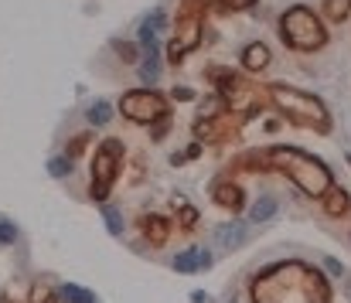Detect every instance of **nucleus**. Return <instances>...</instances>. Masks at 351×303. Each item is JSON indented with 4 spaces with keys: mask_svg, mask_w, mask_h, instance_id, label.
<instances>
[{
    "mask_svg": "<svg viewBox=\"0 0 351 303\" xmlns=\"http://www.w3.org/2000/svg\"><path fill=\"white\" fill-rule=\"evenodd\" d=\"M252 300L256 303H328L331 300V287L311 266L283 263L276 269H266L256 280Z\"/></svg>",
    "mask_w": 351,
    "mask_h": 303,
    "instance_id": "obj_1",
    "label": "nucleus"
},
{
    "mask_svg": "<svg viewBox=\"0 0 351 303\" xmlns=\"http://www.w3.org/2000/svg\"><path fill=\"white\" fill-rule=\"evenodd\" d=\"M266 160H269V167L273 171H283L304 195H311V198H321V195H328V188H331V171L317 160V157H311V154H304V150H293V147H276V150H269L266 154Z\"/></svg>",
    "mask_w": 351,
    "mask_h": 303,
    "instance_id": "obj_2",
    "label": "nucleus"
},
{
    "mask_svg": "<svg viewBox=\"0 0 351 303\" xmlns=\"http://www.w3.org/2000/svg\"><path fill=\"white\" fill-rule=\"evenodd\" d=\"M273 99L276 106L300 126H311L317 133H328L331 130V116L324 109V102L311 93H300V89H290V86H273Z\"/></svg>",
    "mask_w": 351,
    "mask_h": 303,
    "instance_id": "obj_3",
    "label": "nucleus"
},
{
    "mask_svg": "<svg viewBox=\"0 0 351 303\" xmlns=\"http://www.w3.org/2000/svg\"><path fill=\"white\" fill-rule=\"evenodd\" d=\"M280 34L290 48H300V51H317L328 45V31L311 7H290L280 21Z\"/></svg>",
    "mask_w": 351,
    "mask_h": 303,
    "instance_id": "obj_4",
    "label": "nucleus"
},
{
    "mask_svg": "<svg viewBox=\"0 0 351 303\" xmlns=\"http://www.w3.org/2000/svg\"><path fill=\"white\" fill-rule=\"evenodd\" d=\"M123 116L136 123H157L164 116V99L157 93H126L123 96Z\"/></svg>",
    "mask_w": 351,
    "mask_h": 303,
    "instance_id": "obj_5",
    "label": "nucleus"
},
{
    "mask_svg": "<svg viewBox=\"0 0 351 303\" xmlns=\"http://www.w3.org/2000/svg\"><path fill=\"white\" fill-rule=\"evenodd\" d=\"M119 150H123V147H119L117 140H106L103 150H99V157H96V167H93V174H96V188H93V195H96V198H103V195H106V184H113V178H117Z\"/></svg>",
    "mask_w": 351,
    "mask_h": 303,
    "instance_id": "obj_6",
    "label": "nucleus"
},
{
    "mask_svg": "<svg viewBox=\"0 0 351 303\" xmlns=\"http://www.w3.org/2000/svg\"><path fill=\"white\" fill-rule=\"evenodd\" d=\"M212 266V256L205 252V249H184L178 259H174V269L178 273H202V269H208Z\"/></svg>",
    "mask_w": 351,
    "mask_h": 303,
    "instance_id": "obj_7",
    "label": "nucleus"
},
{
    "mask_svg": "<svg viewBox=\"0 0 351 303\" xmlns=\"http://www.w3.org/2000/svg\"><path fill=\"white\" fill-rule=\"evenodd\" d=\"M215 242H219V252H232L235 245L245 242V225L242 221H229L215 232Z\"/></svg>",
    "mask_w": 351,
    "mask_h": 303,
    "instance_id": "obj_8",
    "label": "nucleus"
},
{
    "mask_svg": "<svg viewBox=\"0 0 351 303\" xmlns=\"http://www.w3.org/2000/svg\"><path fill=\"white\" fill-rule=\"evenodd\" d=\"M164 27V14H150L147 21H143V27H140V41H143V48L147 51H157V31Z\"/></svg>",
    "mask_w": 351,
    "mask_h": 303,
    "instance_id": "obj_9",
    "label": "nucleus"
},
{
    "mask_svg": "<svg viewBox=\"0 0 351 303\" xmlns=\"http://www.w3.org/2000/svg\"><path fill=\"white\" fill-rule=\"evenodd\" d=\"M242 62H245L249 72H263V69L269 65V48H266V45H249V48L242 51Z\"/></svg>",
    "mask_w": 351,
    "mask_h": 303,
    "instance_id": "obj_10",
    "label": "nucleus"
},
{
    "mask_svg": "<svg viewBox=\"0 0 351 303\" xmlns=\"http://www.w3.org/2000/svg\"><path fill=\"white\" fill-rule=\"evenodd\" d=\"M195 38H198V21L184 17V24H181V34H178V51H174V58H178L181 51L195 48Z\"/></svg>",
    "mask_w": 351,
    "mask_h": 303,
    "instance_id": "obj_11",
    "label": "nucleus"
},
{
    "mask_svg": "<svg viewBox=\"0 0 351 303\" xmlns=\"http://www.w3.org/2000/svg\"><path fill=\"white\" fill-rule=\"evenodd\" d=\"M324 208L331 211V215H345L348 211V195L341 191V188H328V195H324Z\"/></svg>",
    "mask_w": 351,
    "mask_h": 303,
    "instance_id": "obj_12",
    "label": "nucleus"
},
{
    "mask_svg": "<svg viewBox=\"0 0 351 303\" xmlns=\"http://www.w3.org/2000/svg\"><path fill=\"white\" fill-rule=\"evenodd\" d=\"M212 195H215V202H222L226 208H239L242 204V191L235 184H219V188H212Z\"/></svg>",
    "mask_w": 351,
    "mask_h": 303,
    "instance_id": "obj_13",
    "label": "nucleus"
},
{
    "mask_svg": "<svg viewBox=\"0 0 351 303\" xmlns=\"http://www.w3.org/2000/svg\"><path fill=\"white\" fill-rule=\"evenodd\" d=\"M143 228H147V235H150V242H154V245H160V242H167V221H164V218H157V215H150V218L143 221Z\"/></svg>",
    "mask_w": 351,
    "mask_h": 303,
    "instance_id": "obj_14",
    "label": "nucleus"
},
{
    "mask_svg": "<svg viewBox=\"0 0 351 303\" xmlns=\"http://www.w3.org/2000/svg\"><path fill=\"white\" fill-rule=\"evenodd\" d=\"M324 14L331 21H345L351 14V0H324Z\"/></svg>",
    "mask_w": 351,
    "mask_h": 303,
    "instance_id": "obj_15",
    "label": "nucleus"
},
{
    "mask_svg": "<svg viewBox=\"0 0 351 303\" xmlns=\"http://www.w3.org/2000/svg\"><path fill=\"white\" fill-rule=\"evenodd\" d=\"M62 297L69 303H99L89 290H82V287H75V283H69V287H62Z\"/></svg>",
    "mask_w": 351,
    "mask_h": 303,
    "instance_id": "obj_16",
    "label": "nucleus"
},
{
    "mask_svg": "<svg viewBox=\"0 0 351 303\" xmlns=\"http://www.w3.org/2000/svg\"><path fill=\"white\" fill-rule=\"evenodd\" d=\"M273 211H276V202H273V198H259V202H256V208L249 211V221H266Z\"/></svg>",
    "mask_w": 351,
    "mask_h": 303,
    "instance_id": "obj_17",
    "label": "nucleus"
},
{
    "mask_svg": "<svg viewBox=\"0 0 351 303\" xmlns=\"http://www.w3.org/2000/svg\"><path fill=\"white\" fill-rule=\"evenodd\" d=\"M157 69H160V62H157V51H147V62L140 65V75H143V82H154V79H157Z\"/></svg>",
    "mask_w": 351,
    "mask_h": 303,
    "instance_id": "obj_18",
    "label": "nucleus"
},
{
    "mask_svg": "<svg viewBox=\"0 0 351 303\" xmlns=\"http://www.w3.org/2000/svg\"><path fill=\"white\" fill-rule=\"evenodd\" d=\"M110 116H113V106H110V102H96V106L89 109V119H93L96 126H103V123H110Z\"/></svg>",
    "mask_w": 351,
    "mask_h": 303,
    "instance_id": "obj_19",
    "label": "nucleus"
},
{
    "mask_svg": "<svg viewBox=\"0 0 351 303\" xmlns=\"http://www.w3.org/2000/svg\"><path fill=\"white\" fill-rule=\"evenodd\" d=\"M103 215H106V225H110V232H113V235H119V232H123V218H119L117 208H106Z\"/></svg>",
    "mask_w": 351,
    "mask_h": 303,
    "instance_id": "obj_20",
    "label": "nucleus"
},
{
    "mask_svg": "<svg viewBox=\"0 0 351 303\" xmlns=\"http://www.w3.org/2000/svg\"><path fill=\"white\" fill-rule=\"evenodd\" d=\"M205 3H212L219 10H239V7H249L252 0H205Z\"/></svg>",
    "mask_w": 351,
    "mask_h": 303,
    "instance_id": "obj_21",
    "label": "nucleus"
},
{
    "mask_svg": "<svg viewBox=\"0 0 351 303\" xmlns=\"http://www.w3.org/2000/svg\"><path fill=\"white\" fill-rule=\"evenodd\" d=\"M14 239H17V232H14V225H7V221H0V242H3V245H10Z\"/></svg>",
    "mask_w": 351,
    "mask_h": 303,
    "instance_id": "obj_22",
    "label": "nucleus"
},
{
    "mask_svg": "<svg viewBox=\"0 0 351 303\" xmlns=\"http://www.w3.org/2000/svg\"><path fill=\"white\" fill-rule=\"evenodd\" d=\"M65 171H69L65 160H51V174H65Z\"/></svg>",
    "mask_w": 351,
    "mask_h": 303,
    "instance_id": "obj_23",
    "label": "nucleus"
},
{
    "mask_svg": "<svg viewBox=\"0 0 351 303\" xmlns=\"http://www.w3.org/2000/svg\"><path fill=\"white\" fill-rule=\"evenodd\" d=\"M328 273H331V276H341V266H338V259H328Z\"/></svg>",
    "mask_w": 351,
    "mask_h": 303,
    "instance_id": "obj_24",
    "label": "nucleus"
},
{
    "mask_svg": "<svg viewBox=\"0 0 351 303\" xmlns=\"http://www.w3.org/2000/svg\"><path fill=\"white\" fill-rule=\"evenodd\" d=\"M0 303H10V300H0Z\"/></svg>",
    "mask_w": 351,
    "mask_h": 303,
    "instance_id": "obj_25",
    "label": "nucleus"
}]
</instances>
